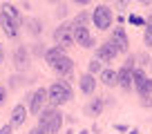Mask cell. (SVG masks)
<instances>
[{
    "label": "cell",
    "instance_id": "cell-35",
    "mask_svg": "<svg viewBox=\"0 0 152 134\" xmlns=\"http://www.w3.org/2000/svg\"><path fill=\"white\" fill-rule=\"evenodd\" d=\"M83 134H87V132H83Z\"/></svg>",
    "mask_w": 152,
    "mask_h": 134
},
{
    "label": "cell",
    "instance_id": "cell-6",
    "mask_svg": "<svg viewBox=\"0 0 152 134\" xmlns=\"http://www.w3.org/2000/svg\"><path fill=\"white\" fill-rule=\"evenodd\" d=\"M54 40H56V45H61V47H72V45H74L72 25L69 23H63L61 27H56V31H54Z\"/></svg>",
    "mask_w": 152,
    "mask_h": 134
},
{
    "label": "cell",
    "instance_id": "cell-13",
    "mask_svg": "<svg viewBox=\"0 0 152 134\" xmlns=\"http://www.w3.org/2000/svg\"><path fill=\"white\" fill-rule=\"evenodd\" d=\"M25 121H27V110H25V105H16L14 110H11L9 125L11 127H20V125H25Z\"/></svg>",
    "mask_w": 152,
    "mask_h": 134
},
{
    "label": "cell",
    "instance_id": "cell-17",
    "mask_svg": "<svg viewBox=\"0 0 152 134\" xmlns=\"http://www.w3.org/2000/svg\"><path fill=\"white\" fill-rule=\"evenodd\" d=\"M2 11H5L7 16H9L11 20H14L16 25H18V27H23V16H20V11H18V7H14V5H2Z\"/></svg>",
    "mask_w": 152,
    "mask_h": 134
},
{
    "label": "cell",
    "instance_id": "cell-10",
    "mask_svg": "<svg viewBox=\"0 0 152 134\" xmlns=\"http://www.w3.org/2000/svg\"><path fill=\"white\" fill-rule=\"evenodd\" d=\"M116 56H119V52L114 49V45L110 43V40L103 43L99 49H96V60H101V63H112Z\"/></svg>",
    "mask_w": 152,
    "mask_h": 134
},
{
    "label": "cell",
    "instance_id": "cell-26",
    "mask_svg": "<svg viewBox=\"0 0 152 134\" xmlns=\"http://www.w3.org/2000/svg\"><path fill=\"white\" fill-rule=\"evenodd\" d=\"M5 98H7V90H5V87H0V105L5 103Z\"/></svg>",
    "mask_w": 152,
    "mask_h": 134
},
{
    "label": "cell",
    "instance_id": "cell-29",
    "mask_svg": "<svg viewBox=\"0 0 152 134\" xmlns=\"http://www.w3.org/2000/svg\"><path fill=\"white\" fill-rule=\"evenodd\" d=\"M72 2H74V5H90L92 0H72Z\"/></svg>",
    "mask_w": 152,
    "mask_h": 134
},
{
    "label": "cell",
    "instance_id": "cell-3",
    "mask_svg": "<svg viewBox=\"0 0 152 134\" xmlns=\"http://www.w3.org/2000/svg\"><path fill=\"white\" fill-rule=\"evenodd\" d=\"M92 23L96 25V29H101V31H105V29L112 27V20H114V14L112 9H110L107 5H96V9L92 11Z\"/></svg>",
    "mask_w": 152,
    "mask_h": 134
},
{
    "label": "cell",
    "instance_id": "cell-9",
    "mask_svg": "<svg viewBox=\"0 0 152 134\" xmlns=\"http://www.w3.org/2000/svg\"><path fill=\"white\" fill-rule=\"evenodd\" d=\"M72 34H74V43H78L81 47H94V38L87 27H72Z\"/></svg>",
    "mask_w": 152,
    "mask_h": 134
},
{
    "label": "cell",
    "instance_id": "cell-28",
    "mask_svg": "<svg viewBox=\"0 0 152 134\" xmlns=\"http://www.w3.org/2000/svg\"><path fill=\"white\" fill-rule=\"evenodd\" d=\"M29 134H47V132H45L43 127H34V130H31V132H29Z\"/></svg>",
    "mask_w": 152,
    "mask_h": 134
},
{
    "label": "cell",
    "instance_id": "cell-14",
    "mask_svg": "<svg viewBox=\"0 0 152 134\" xmlns=\"http://www.w3.org/2000/svg\"><path fill=\"white\" fill-rule=\"evenodd\" d=\"M14 63H16L18 69H27V67H29V52L25 47H18L14 52Z\"/></svg>",
    "mask_w": 152,
    "mask_h": 134
},
{
    "label": "cell",
    "instance_id": "cell-20",
    "mask_svg": "<svg viewBox=\"0 0 152 134\" xmlns=\"http://www.w3.org/2000/svg\"><path fill=\"white\" fill-rule=\"evenodd\" d=\"M90 14H87V11H81V14L76 16L74 18V23H72V27H87V25H90Z\"/></svg>",
    "mask_w": 152,
    "mask_h": 134
},
{
    "label": "cell",
    "instance_id": "cell-19",
    "mask_svg": "<svg viewBox=\"0 0 152 134\" xmlns=\"http://www.w3.org/2000/svg\"><path fill=\"white\" fill-rule=\"evenodd\" d=\"M101 83L107 87L116 85V72L114 69H101Z\"/></svg>",
    "mask_w": 152,
    "mask_h": 134
},
{
    "label": "cell",
    "instance_id": "cell-31",
    "mask_svg": "<svg viewBox=\"0 0 152 134\" xmlns=\"http://www.w3.org/2000/svg\"><path fill=\"white\" fill-rule=\"evenodd\" d=\"M141 5H152V0H139Z\"/></svg>",
    "mask_w": 152,
    "mask_h": 134
},
{
    "label": "cell",
    "instance_id": "cell-32",
    "mask_svg": "<svg viewBox=\"0 0 152 134\" xmlns=\"http://www.w3.org/2000/svg\"><path fill=\"white\" fill-rule=\"evenodd\" d=\"M130 134H139V130H130Z\"/></svg>",
    "mask_w": 152,
    "mask_h": 134
},
{
    "label": "cell",
    "instance_id": "cell-2",
    "mask_svg": "<svg viewBox=\"0 0 152 134\" xmlns=\"http://www.w3.org/2000/svg\"><path fill=\"white\" fill-rule=\"evenodd\" d=\"M72 87L67 81H56L52 87L47 90V100L52 107H58V105H65V103H69L72 100Z\"/></svg>",
    "mask_w": 152,
    "mask_h": 134
},
{
    "label": "cell",
    "instance_id": "cell-4",
    "mask_svg": "<svg viewBox=\"0 0 152 134\" xmlns=\"http://www.w3.org/2000/svg\"><path fill=\"white\" fill-rule=\"evenodd\" d=\"M132 69H134V56H130L125 65L116 72V85H121L125 92L132 90Z\"/></svg>",
    "mask_w": 152,
    "mask_h": 134
},
{
    "label": "cell",
    "instance_id": "cell-34",
    "mask_svg": "<svg viewBox=\"0 0 152 134\" xmlns=\"http://www.w3.org/2000/svg\"><path fill=\"white\" fill-rule=\"evenodd\" d=\"M49 2H58V0H49Z\"/></svg>",
    "mask_w": 152,
    "mask_h": 134
},
{
    "label": "cell",
    "instance_id": "cell-18",
    "mask_svg": "<svg viewBox=\"0 0 152 134\" xmlns=\"http://www.w3.org/2000/svg\"><path fill=\"white\" fill-rule=\"evenodd\" d=\"M87 116H99L103 112V98H92V103L85 107Z\"/></svg>",
    "mask_w": 152,
    "mask_h": 134
},
{
    "label": "cell",
    "instance_id": "cell-22",
    "mask_svg": "<svg viewBox=\"0 0 152 134\" xmlns=\"http://www.w3.org/2000/svg\"><path fill=\"white\" fill-rule=\"evenodd\" d=\"M143 43H145L148 47H152V25H148L145 31H143Z\"/></svg>",
    "mask_w": 152,
    "mask_h": 134
},
{
    "label": "cell",
    "instance_id": "cell-1",
    "mask_svg": "<svg viewBox=\"0 0 152 134\" xmlns=\"http://www.w3.org/2000/svg\"><path fill=\"white\" fill-rule=\"evenodd\" d=\"M63 125V114L56 112L52 105L49 107H43L40 114H38V127H43L47 134H56Z\"/></svg>",
    "mask_w": 152,
    "mask_h": 134
},
{
    "label": "cell",
    "instance_id": "cell-25",
    "mask_svg": "<svg viewBox=\"0 0 152 134\" xmlns=\"http://www.w3.org/2000/svg\"><path fill=\"white\" fill-rule=\"evenodd\" d=\"M0 134H14V127H11V125H2V127H0Z\"/></svg>",
    "mask_w": 152,
    "mask_h": 134
},
{
    "label": "cell",
    "instance_id": "cell-30",
    "mask_svg": "<svg viewBox=\"0 0 152 134\" xmlns=\"http://www.w3.org/2000/svg\"><path fill=\"white\" fill-rule=\"evenodd\" d=\"M2 58H5V49H2V43H0V63H2Z\"/></svg>",
    "mask_w": 152,
    "mask_h": 134
},
{
    "label": "cell",
    "instance_id": "cell-15",
    "mask_svg": "<svg viewBox=\"0 0 152 134\" xmlns=\"http://www.w3.org/2000/svg\"><path fill=\"white\" fill-rule=\"evenodd\" d=\"M78 85H81L83 94H92V92L96 90V78L92 76V74H83V76L78 78Z\"/></svg>",
    "mask_w": 152,
    "mask_h": 134
},
{
    "label": "cell",
    "instance_id": "cell-7",
    "mask_svg": "<svg viewBox=\"0 0 152 134\" xmlns=\"http://www.w3.org/2000/svg\"><path fill=\"white\" fill-rule=\"evenodd\" d=\"M110 43L114 45V49H116L119 54H125V52H128V47H130V40H128V34H125V29H123V27H114Z\"/></svg>",
    "mask_w": 152,
    "mask_h": 134
},
{
    "label": "cell",
    "instance_id": "cell-11",
    "mask_svg": "<svg viewBox=\"0 0 152 134\" xmlns=\"http://www.w3.org/2000/svg\"><path fill=\"white\" fill-rule=\"evenodd\" d=\"M0 27H2V31L7 34V38H16V36L20 34V27L5 14V11H0Z\"/></svg>",
    "mask_w": 152,
    "mask_h": 134
},
{
    "label": "cell",
    "instance_id": "cell-23",
    "mask_svg": "<svg viewBox=\"0 0 152 134\" xmlns=\"http://www.w3.org/2000/svg\"><path fill=\"white\" fill-rule=\"evenodd\" d=\"M101 69H103V67H101V60L94 58V60L90 63V74H92V76H94V74H101Z\"/></svg>",
    "mask_w": 152,
    "mask_h": 134
},
{
    "label": "cell",
    "instance_id": "cell-5",
    "mask_svg": "<svg viewBox=\"0 0 152 134\" xmlns=\"http://www.w3.org/2000/svg\"><path fill=\"white\" fill-rule=\"evenodd\" d=\"M132 85L143 98L152 94V81L143 74V69H132Z\"/></svg>",
    "mask_w": 152,
    "mask_h": 134
},
{
    "label": "cell",
    "instance_id": "cell-12",
    "mask_svg": "<svg viewBox=\"0 0 152 134\" xmlns=\"http://www.w3.org/2000/svg\"><path fill=\"white\" fill-rule=\"evenodd\" d=\"M52 69H54L56 74H61V76H69L72 69H74V60H72L69 56H61V58L52 65Z\"/></svg>",
    "mask_w": 152,
    "mask_h": 134
},
{
    "label": "cell",
    "instance_id": "cell-27",
    "mask_svg": "<svg viewBox=\"0 0 152 134\" xmlns=\"http://www.w3.org/2000/svg\"><path fill=\"white\" fill-rule=\"evenodd\" d=\"M116 2H119V7H121V9H125V7H128L130 2H132V0H116Z\"/></svg>",
    "mask_w": 152,
    "mask_h": 134
},
{
    "label": "cell",
    "instance_id": "cell-24",
    "mask_svg": "<svg viewBox=\"0 0 152 134\" xmlns=\"http://www.w3.org/2000/svg\"><path fill=\"white\" fill-rule=\"evenodd\" d=\"M130 23H132V25H143L145 20H143L141 16H130Z\"/></svg>",
    "mask_w": 152,
    "mask_h": 134
},
{
    "label": "cell",
    "instance_id": "cell-21",
    "mask_svg": "<svg viewBox=\"0 0 152 134\" xmlns=\"http://www.w3.org/2000/svg\"><path fill=\"white\" fill-rule=\"evenodd\" d=\"M27 29H29V34H31V36H38V34L43 31V25H40V20L31 18V20H27Z\"/></svg>",
    "mask_w": 152,
    "mask_h": 134
},
{
    "label": "cell",
    "instance_id": "cell-8",
    "mask_svg": "<svg viewBox=\"0 0 152 134\" xmlns=\"http://www.w3.org/2000/svg\"><path fill=\"white\" fill-rule=\"evenodd\" d=\"M45 103H47V90L40 87V90H36L31 96H29V112H31V114H40V110L45 107Z\"/></svg>",
    "mask_w": 152,
    "mask_h": 134
},
{
    "label": "cell",
    "instance_id": "cell-33",
    "mask_svg": "<svg viewBox=\"0 0 152 134\" xmlns=\"http://www.w3.org/2000/svg\"><path fill=\"white\" fill-rule=\"evenodd\" d=\"M148 25H152V16H150V20H148Z\"/></svg>",
    "mask_w": 152,
    "mask_h": 134
},
{
    "label": "cell",
    "instance_id": "cell-16",
    "mask_svg": "<svg viewBox=\"0 0 152 134\" xmlns=\"http://www.w3.org/2000/svg\"><path fill=\"white\" fill-rule=\"evenodd\" d=\"M61 56H65V47H61V45H56V47H52V49H47V52H45V60H47L49 67H52Z\"/></svg>",
    "mask_w": 152,
    "mask_h": 134
}]
</instances>
